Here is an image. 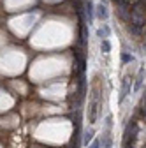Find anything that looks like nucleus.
I'll use <instances>...</instances> for the list:
<instances>
[{"label":"nucleus","instance_id":"obj_4","mask_svg":"<svg viewBox=\"0 0 146 148\" xmlns=\"http://www.w3.org/2000/svg\"><path fill=\"white\" fill-rule=\"evenodd\" d=\"M95 16L99 18V20H102V21H106L107 20V18H109V11H107V7L100 2V5L95 9Z\"/></svg>","mask_w":146,"mask_h":148},{"label":"nucleus","instance_id":"obj_7","mask_svg":"<svg viewBox=\"0 0 146 148\" xmlns=\"http://www.w3.org/2000/svg\"><path fill=\"white\" fill-rule=\"evenodd\" d=\"M100 49H102V53H109L111 51V42H109L107 39H102L100 41Z\"/></svg>","mask_w":146,"mask_h":148},{"label":"nucleus","instance_id":"obj_12","mask_svg":"<svg viewBox=\"0 0 146 148\" xmlns=\"http://www.w3.org/2000/svg\"><path fill=\"white\" fill-rule=\"evenodd\" d=\"M100 2H102V4H106V2H107V0H100Z\"/></svg>","mask_w":146,"mask_h":148},{"label":"nucleus","instance_id":"obj_10","mask_svg":"<svg viewBox=\"0 0 146 148\" xmlns=\"http://www.w3.org/2000/svg\"><path fill=\"white\" fill-rule=\"evenodd\" d=\"M88 148H100V141H99V139H93L92 145H90Z\"/></svg>","mask_w":146,"mask_h":148},{"label":"nucleus","instance_id":"obj_3","mask_svg":"<svg viewBox=\"0 0 146 148\" xmlns=\"http://www.w3.org/2000/svg\"><path fill=\"white\" fill-rule=\"evenodd\" d=\"M130 86H132V79H129V78H125L123 79V85H121V94H120V102H123L125 101V97L130 94Z\"/></svg>","mask_w":146,"mask_h":148},{"label":"nucleus","instance_id":"obj_6","mask_svg":"<svg viewBox=\"0 0 146 148\" xmlns=\"http://www.w3.org/2000/svg\"><path fill=\"white\" fill-rule=\"evenodd\" d=\"M93 134H95L93 131H86V132H85V136H83V143H85L86 146H88V143H92V141H93Z\"/></svg>","mask_w":146,"mask_h":148},{"label":"nucleus","instance_id":"obj_1","mask_svg":"<svg viewBox=\"0 0 146 148\" xmlns=\"http://www.w3.org/2000/svg\"><path fill=\"white\" fill-rule=\"evenodd\" d=\"M102 104V101L99 99V86H93V94H92V101L88 106V122L95 123L97 122V113H99V106Z\"/></svg>","mask_w":146,"mask_h":148},{"label":"nucleus","instance_id":"obj_2","mask_svg":"<svg viewBox=\"0 0 146 148\" xmlns=\"http://www.w3.org/2000/svg\"><path fill=\"white\" fill-rule=\"evenodd\" d=\"M85 11H86V20H88V25L93 23V18H95V5L92 0H86L85 2Z\"/></svg>","mask_w":146,"mask_h":148},{"label":"nucleus","instance_id":"obj_8","mask_svg":"<svg viewBox=\"0 0 146 148\" xmlns=\"http://www.w3.org/2000/svg\"><path fill=\"white\" fill-rule=\"evenodd\" d=\"M141 85H143V69H139V74H137V81H136V85H134V90L137 92V90L141 88Z\"/></svg>","mask_w":146,"mask_h":148},{"label":"nucleus","instance_id":"obj_9","mask_svg":"<svg viewBox=\"0 0 146 148\" xmlns=\"http://www.w3.org/2000/svg\"><path fill=\"white\" fill-rule=\"evenodd\" d=\"M121 62H123V64H130V62H134V55L121 53Z\"/></svg>","mask_w":146,"mask_h":148},{"label":"nucleus","instance_id":"obj_11","mask_svg":"<svg viewBox=\"0 0 146 148\" xmlns=\"http://www.w3.org/2000/svg\"><path fill=\"white\" fill-rule=\"evenodd\" d=\"M141 113H143V116L146 118V104L143 102V106H141Z\"/></svg>","mask_w":146,"mask_h":148},{"label":"nucleus","instance_id":"obj_5","mask_svg":"<svg viewBox=\"0 0 146 148\" xmlns=\"http://www.w3.org/2000/svg\"><path fill=\"white\" fill-rule=\"evenodd\" d=\"M109 34H111V30H109V27H107V25H102V27L97 30V35L100 37V41H102V39H107Z\"/></svg>","mask_w":146,"mask_h":148}]
</instances>
